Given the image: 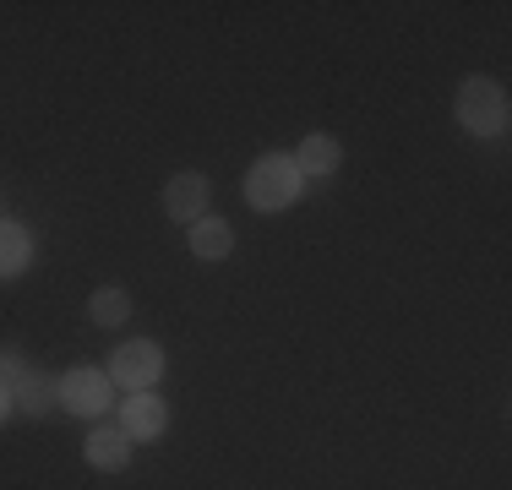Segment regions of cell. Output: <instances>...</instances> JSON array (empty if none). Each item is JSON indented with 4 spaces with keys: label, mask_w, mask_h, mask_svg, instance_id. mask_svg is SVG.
<instances>
[{
    "label": "cell",
    "mask_w": 512,
    "mask_h": 490,
    "mask_svg": "<svg viewBox=\"0 0 512 490\" xmlns=\"http://www.w3.org/2000/svg\"><path fill=\"white\" fill-rule=\"evenodd\" d=\"M338 164H344V147L327 137V131H311V137L300 142V153H295V169H300V175H333Z\"/></svg>",
    "instance_id": "8"
},
{
    "label": "cell",
    "mask_w": 512,
    "mask_h": 490,
    "mask_svg": "<svg viewBox=\"0 0 512 490\" xmlns=\"http://www.w3.org/2000/svg\"><path fill=\"white\" fill-rule=\"evenodd\" d=\"M507 93L496 88L491 77H469L458 88V126L474 131V137H502L507 131Z\"/></svg>",
    "instance_id": "2"
},
{
    "label": "cell",
    "mask_w": 512,
    "mask_h": 490,
    "mask_svg": "<svg viewBox=\"0 0 512 490\" xmlns=\"http://www.w3.org/2000/svg\"><path fill=\"white\" fill-rule=\"evenodd\" d=\"M28 262H33V240H28V229L11 224V218H0V278H17Z\"/></svg>",
    "instance_id": "10"
},
{
    "label": "cell",
    "mask_w": 512,
    "mask_h": 490,
    "mask_svg": "<svg viewBox=\"0 0 512 490\" xmlns=\"http://www.w3.org/2000/svg\"><path fill=\"white\" fill-rule=\"evenodd\" d=\"M300 186H306V175L295 169V158L267 153V158H256L246 175V202L256 213H278V207H289L300 196Z\"/></svg>",
    "instance_id": "1"
},
{
    "label": "cell",
    "mask_w": 512,
    "mask_h": 490,
    "mask_svg": "<svg viewBox=\"0 0 512 490\" xmlns=\"http://www.w3.org/2000/svg\"><path fill=\"white\" fill-rule=\"evenodd\" d=\"M191 251H197L202 262H224V256L235 251V229H229L224 218H197V224H191Z\"/></svg>",
    "instance_id": "9"
},
{
    "label": "cell",
    "mask_w": 512,
    "mask_h": 490,
    "mask_svg": "<svg viewBox=\"0 0 512 490\" xmlns=\"http://www.w3.org/2000/svg\"><path fill=\"white\" fill-rule=\"evenodd\" d=\"M55 398H60V409H71V414H104L109 409V376L77 365V371H66L55 382Z\"/></svg>",
    "instance_id": "4"
},
{
    "label": "cell",
    "mask_w": 512,
    "mask_h": 490,
    "mask_svg": "<svg viewBox=\"0 0 512 490\" xmlns=\"http://www.w3.org/2000/svg\"><path fill=\"white\" fill-rule=\"evenodd\" d=\"M50 398H55V382H50V376H33V371H22L17 382H11V409L33 414V420H39V414L50 409Z\"/></svg>",
    "instance_id": "11"
},
{
    "label": "cell",
    "mask_w": 512,
    "mask_h": 490,
    "mask_svg": "<svg viewBox=\"0 0 512 490\" xmlns=\"http://www.w3.org/2000/svg\"><path fill=\"white\" fill-rule=\"evenodd\" d=\"M88 463L99 474H120L131 463V436L120 431V425H104V431L88 436Z\"/></svg>",
    "instance_id": "7"
},
{
    "label": "cell",
    "mask_w": 512,
    "mask_h": 490,
    "mask_svg": "<svg viewBox=\"0 0 512 490\" xmlns=\"http://www.w3.org/2000/svg\"><path fill=\"white\" fill-rule=\"evenodd\" d=\"M6 376L17 382V365H11V349H0V382H6Z\"/></svg>",
    "instance_id": "13"
},
{
    "label": "cell",
    "mask_w": 512,
    "mask_h": 490,
    "mask_svg": "<svg viewBox=\"0 0 512 490\" xmlns=\"http://www.w3.org/2000/svg\"><path fill=\"white\" fill-rule=\"evenodd\" d=\"M169 425V409L164 398H153V392H131L126 403H120V431L131 441H148V436H164Z\"/></svg>",
    "instance_id": "6"
},
{
    "label": "cell",
    "mask_w": 512,
    "mask_h": 490,
    "mask_svg": "<svg viewBox=\"0 0 512 490\" xmlns=\"http://www.w3.org/2000/svg\"><path fill=\"white\" fill-rule=\"evenodd\" d=\"M88 316H93L99 327H120V322L131 316V294H126V289H115V284H104V289L88 300Z\"/></svg>",
    "instance_id": "12"
},
{
    "label": "cell",
    "mask_w": 512,
    "mask_h": 490,
    "mask_svg": "<svg viewBox=\"0 0 512 490\" xmlns=\"http://www.w3.org/2000/svg\"><path fill=\"white\" fill-rule=\"evenodd\" d=\"M109 376H115L126 392H148L158 376H164V349H158L153 338H131L115 349V360H109Z\"/></svg>",
    "instance_id": "3"
},
{
    "label": "cell",
    "mask_w": 512,
    "mask_h": 490,
    "mask_svg": "<svg viewBox=\"0 0 512 490\" xmlns=\"http://www.w3.org/2000/svg\"><path fill=\"white\" fill-rule=\"evenodd\" d=\"M207 196H213L207 175L186 169V175H175V180L164 186V213L175 218V224H197V218H207Z\"/></svg>",
    "instance_id": "5"
},
{
    "label": "cell",
    "mask_w": 512,
    "mask_h": 490,
    "mask_svg": "<svg viewBox=\"0 0 512 490\" xmlns=\"http://www.w3.org/2000/svg\"><path fill=\"white\" fill-rule=\"evenodd\" d=\"M11 414V382H0V420Z\"/></svg>",
    "instance_id": "14"
}]
</instances>
